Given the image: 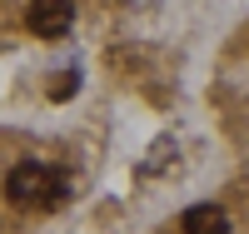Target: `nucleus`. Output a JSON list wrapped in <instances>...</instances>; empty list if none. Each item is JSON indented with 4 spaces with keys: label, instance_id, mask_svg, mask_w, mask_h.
<instances>
[{
    "label": "nucleus",
    "instance_id": "obj_1",
    "mask_svg": "<svg viewBox=\"0 0 249 234\" xmlns=\"http://www.w3.org/2000/svg\"><path fill=\"white\" fill-rule=\"evenodd\" d=\"M5 195H10L15 204H55L60 195H65V175H60L55 164L25 160V164H15V169H10Z\"/></svg>",
    "mask_w": 249,
    "mask_h": 234
},
{
    "label": "nucleus",
    "instance_id": "obj_2",
    "mask_svg": "<svg viewBox=\"0 0 249 234\" xmlns=\"http://www.w3.org/2000/svg\"><path fill=\"white\" fill-rule=\"evenodd\" d=\"M70 20H75L70 0H30V10H25V25L40 40H60V35L70 30Z\"/></svg>",
    "mask_w": 249,
    "mask_h": 234
},
{
    "label": "nucleus",
    "instance_id": "obj_3",
    "mask_svg": "<svg viewBox=\"0 0 249 234\" xmlns=\"http://www.w3.org/2000/svg\"><path fill=\"white\" fill-rule=\"evenodd\" d=\"M184 229H190V234H224V229H230V219H224L214 204H195L190 215H184Z\"/></svg>",
    "mask_w": 249,
    "mask_h": 234
},
{
    "label": "nucleus",
    "instance_id": "obj_4",
    "mask_svg": "<svg viewBox=\"0 0 249 234\" xmlns=\"http://www.w3.org/2000/svg\"><path fill=\"white\" fill-rule=\"evenodd\" d=\"M75 95V75H65V80H55V90H50V100H70Z\"/></svg>",
    "mask_w": 249,
    "mask_h": 234
}]
</instances>
